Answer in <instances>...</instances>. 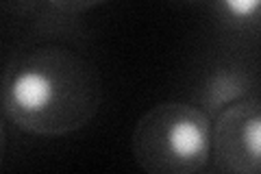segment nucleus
Masks as SVG:
<instances>
[{
  "mask_svg": "<svg viewBox=\"0 0 261 174\" xmlns=\"http://www.w3.org/2000/svg\"><path fill=\"white\" fill-rule=\"evenodd\" d=\"M5 113L0 109V168H3L5 155H7V131H5Z\"/></svg>",
  "mask_w": 261,
  "mask_h": 174,
  "instance_id": "7",
  "label": "nucleus"
},
{
  "mask_svg": "<svg viewBox=\"0 0 261 174\" xmlns=\"http://www.w3.org/2000/svg\"><path fill=\"white\" fill-rule=\"evenodd\" d=\"M29 7L44 15H59V18H76V15L92 11L105 5L107 0H27Z\"/></svg>",
  "mask_w": 261,
  "mask_h": 174,
  "instance_id": "6",
  "label": "nucleus"
},
{
  "mask_svg": "<svg viewBox=\"0 0 261 174\" xmlns=\"http://www.w3.org/2000/svg\"><path fill=\"white\" fill-rule=\"evenodd\" d=\"M130 153L148 174L202 172L211 161V118L196 103H159L137 120Z\"/></svg>",
  "mask_w": 261,
  "mask_h": 174,
  "instance_id": "2",
  "label": "nucleus"
},
{
  "mask_svg": "<svg viewBox=\"0 0 261 174\" xmlns=\"http://www.w3.org/2000/svg\"><path fill=\"white\" fill-rule=\"evenodd\" d=\"M211 168L222 174H259L261 98L259 92L231 103L211 118Z\"/></svg>",
  "mask_w": 261,
  "mask_h": 174,
  "instance_id": "3",
  "label": "nucleus"
},
{
  "mask_svg": "<svg viewBox=\"0 0 261 174\" xmlns=\"http://www.w3.org/2000/svg\"><path fill=\"white\" fill-rule=\"evenodd\" d=\"M183 3H194L196 5V3H205V0H183Z\"/></svg>",
  "mask_w": 261,
  "mask_h": 174,
  "instance_id": "8",
  "label": "nucleus"
},
{
  "mask_svg": "<svg viewBox=\"0 0 261 174\" xmlns=\"http://www.w3.org/2000/svg\"><path fill=\"white\" fill-rule=\"evenodd\" d=\"M100 103L96 65L63 44H35L15 53L0 79V109L29 135L76 133L96 118Z\"/></svg>",
  "mask_w": 261,
  "mask_h": 174,
  "instance_id": "1",
  "label": "nucleus"
},
{
  "mask_svg": "<svg viewBox=\"0 0 261 174\" xmlns=\"http://www.w3.org/2000/svg\"><path fill=\"white\" fill-rule=\"evenodd\" d=\"M220 24L235 35L257 37L261 0H214Z\"/></svg>",
  "mask_w": 261,
  "mask_h": 174,
  "instance_id": "5",
  "label": "nucleus"
},
{
  "mask_svg": "<svg viewBox=\"0 0 261 174\" xmlns=\"http://www.w3.org/2000/svg\"><path fill=\"white\" fill-rule=\"evenodd\" d=\"M257 92H259V81H257L255 70L244 63L224 61V63L214 65L205 74L194 103L209 118H214L218 111H222L231 103L240 101L244 96L257 94Z\"/></svg>",
  "mask_w": 261,
  "mask_h": 174,
  "instance_id": "4",
  "label": "nucleus"
}]
</instances>
